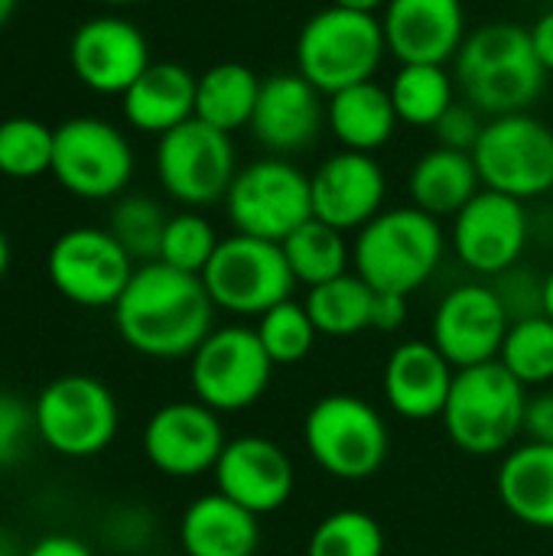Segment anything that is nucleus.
<instances>
[{
  "label": "nucleus",
  "mask_w": 553,
  "mask_h": 556,
  "mask_svg": "<svg viewBox=\"0 0 553 556\" xmlns=\"http://www.w3.org/2000/svg\"><path fill=\"white\" fill-rule=\"evenodd\" d=\"M215 303L202 277L163 261L140 264L114 303V329L143 358H192L215 329Z\"/></svg>",
  "instance_id": "nucleus-1"
},
{
  "label": "nucleus",
  "mask_w": 553,
  "mask_h": 556,
  "mask_svg": "<svg viewBox=\"0 0 553 556\" xmlns=\"http://www.w3.org/2000/svg\"><path fill=\"white\" fill-rule=\"evenodd\" d=\"M450 68L460 98L486 117L531 111L548 85V68L535 52L528 26L512 20H492L469 29Z\"/></svg>",
  "instance_id": "nucleus-2"
},
{
  "label": "nucleus",
  "mask_w": 553,
  "mask_h": 556,
  "mask_svg": "<svg viewBox=\"0 0 553 556\" xmlns=\"http://www.w3.org/2000/svg\"><path fill=\"white\" fill-rule=\"evenodd\" d=\"M443 257V222L411 202L385 208L352 241V270L375 293H417L440 270Z\"/></svg>",
  "instance_id": "nucleus-3"
},
{
  "label": "nucleus",
  "mask_w": 553,
  "mask_h": 556,
  "mask_svg": "<svg viewBox=\"0 0 553 556\" xmlns=\"http://www.w3.org/2000/svg\"><path fill=\"white\" fill-rule=\"evenodd\" d=\"M525 414L528 388L502 362H486L456 371L440 420L460 453L492 459L518 446L525 437Z\"/></svg>",
  "instance_id": "nucleus-4"
},
{
  "label": "nucleus",
  "mask_w": 553,
  "mask_h": 556,
  "mask_svg": "<svg viewBox=\"0 0 553 556\" xmlns=\"http://www.w3.org/2000/svg\"><path fill=\"white\" fill-rule=\"evenodd\" d=\"M388 55L378 13L323 7L306 16L293 42V68L326 98L372 81Z\"/></svg>",
  "instance_id": "nucleus-5"
},
{
  "label": "nucleus",
  "mask_w": 553,
  "mask_h": 556,
  "mask_svg": "<svg viewBox=\"0 0 553 556\" xmlns=\"http://www.w3.org/2000/svg\"><path fill=\"white\" fill-rule=\"evenodd\" d=\"M310 459L336 482L375 479L391 453L388 420L359 394H326L303 417Z\"/></svg>",
  "instance_id": "nucleus-6"
},
{
  "label": "nucleus",
  "mask_w": 553,
  "mask_h": 556,
  "mask_svg": "<svg viewBox=\"0 0 553 556\" xmlns=\"http://www.w3.org/2000/svg\"><path fill=\"white\" fill-rule=\"evenodd\" d=\"M36 437L65 459H91L104 453L121 430V407L114 391L95 375H59L39 397Z\"/></svg>",
  "instance_id": "nucleus-7"
},
{
  "label": "nucleus",
  "mask_w": 553,
  "mask_h": 556,
  "mask_svg": "<svg viewBox=\"0 0 553 556\" xmlns=\"http://www.w3.org/2000/svg\"><path fill=\"white\" fill-rule=\"evenodd\" d=\"M222 205L238 235L284 244L313 218L310 173L284 156L251 160L238 169Z\"/></svg>",
  "instance_id": "nucleus-8"
},
{
  "label": "nucleus",
  "mask_w": 553,
  "mask_h": 556,
  "mask_svg": "<svg viewBox=\"0 0 553 556\" xmlns=\"http://www.w3.org/2000/svg\"><path fill=\"white\" fill-rule=\"evenodd\" d=\"M202 283L215 303L241 319H261L284 300H293L297 280L277 241L228 235L218 241L209 267L202 270Z\"/></svg>",
  "instance_id": "nucleus-9"
},
{
  "label": "nucleus",
  "mask_w": 553,
  "mask_h": 556,
  "mask_svg": "<svg viewBox=\"0 0 553 556\" xmlns=\"http://www.w3.org/2000/svg\"><path fill=\"white\" fill-rule=\"evenodd\" d=\"M274 368L254 326H215L189 358V388L215 414H241L264 401Z\"/></svg>",
  "instance_id": "nucleus-10"
},
{
  "label": "nucleus",
  "mask_w": 553,
  "mask_h": 556,
  "mask_svg": "<svg viewBox=\"0 0 553 556\" xmlns=\"http://www.w3.org/2000/svg\"><path fill=\"white\" fill-rule=\"evenodd\" d=\"M473 160L482 189L525 205L553 189V130L531 111L489 117Z\"/></svg>",
  "instance_id": "nucleus-11"
},
{
  "label": "nucleus",
  "mask_w": 553,
  "mask_h": 556,
  "mask_svg": "<svg viewBox=\"0 0 553 556\" xmlns=\"http://www.w3.org/2000/svg\"><path fill=\"white\" fill-rule=\"evenodd\" d=\"M238 169L231 134H222L199 117L156 137V179L163 192L186 208L225 202Z\"/></svg>",
  "instance_id": "nucleus-12"
},
{
  "label": "nucleus",
  "mask_w": 553,
  "mask_h": 556,
  "mask_svg": "<svg viewBox=\"0 0 553 556\" xmlns=\"http://www.w3.org/2000/svg\"><path fill=\"white\" fill-rule=\"evenodd\" d=\"M52 176L78 199H121L134 179V150L111 121L68 117L55 127Z\"/></svg>",
  "instance_id": "nucleus-13"
},
{
  "label": "nucleus",
  "mask_w": 553,
  "mask_h": 556,
  "mask_svg": "<svg viewBox=\"0 0 553 556\" xmlns=\"http://www.w3.org/2000/svg\"><path fill=\"white\" fill-rule=\"evenodd\" d=\"M55 293L85 309H114L137 264L108 228H68L46 257Z\"/></svg>",
  "instance_id": "nucleus-14"
},
{
  "label": "nucleus",
  "mask_w": 553,
  "mask_h": 556,
  "mask_svg": "<svg viewBox=\"0 0 553 556\" xmlns=\"http://www.w3.org/2000/svg\"><path fill=\"white\" fill-rule=\"evenodd\" d=\"M531 241L528 205L482 189L450 225V248L456 261L482 280H495L518 267Z\"/></svg>",
  "instance_id": "nucleus-15"
},
{
  "label": "nucleus",
  "mask_w": 553,
  "mask_h": 556,
  "mask_svg": "<svg viewBox=\"0 0 553 556\" xmlns=\"http://www.w3.org/2000/svg\"><path fill=\"white\" fill-rule=\"evenodd\" d=\"M508 326L512 316L495 287L486 280H469L447 290V296L437 303L430 319V342L456 371H463L499 362Z\"/></svg>",
  "instance_id": "nucleus-16"
},
{
  "label": "nucleus",
  "mask_w": 553,
  "mask_h": 556,
  "mask_svg": "<svg viewBox=\"0 0 553 556\" xmlns=\"http://www.w3.org/2000/svg\"><path fill=\"white\" fill-rule=\"evenodd\" d=\"M228 437L222 414L192 401H169L156 407L143 427L147 463L169 479H199L215 469Z\"/></svg>",
  "instance_id": "nucleus-17"
},
{
  "label": "nucleus",
  "mask_w": 553,
  "mask_h": 556,
  "mask_svg": "<svg viewBox=\"0 0 553 556\" xmlns=\"http://www.w3.org/2000/svg\"><path fill=\"white\" fill-rule=\"evenodd\" d=\"M215 492L264 518L280 511L297 492V466L290 453L267 437H238L228 440L215 469Z\"/></svg>",
  "instance_id": "nucleus-18"
},
{
  "label": "nucleus",
  "mask_w": 553,
  "mask_h": 556,
  "mask_svg": "<svg viewBox=\"0 0 553 556\" xmlns=\"http://www.w3.org/2000/svg\"><path fill=\"white\" fill-rule=\"evenodd\" d=\"M310 192L313 218L345 235H359L372 218L385 212L388 176L375 153L339 150L310 173Z\"/></svg>",
  "instance_id": "nucleus-19"
},
{
  "label": "nucleus",
  "mask_w": 553,
  "mask_h": 556,
  "mask_svg": "<svg viewBox=\"0 0 553 556\" xmlns=\"http://www.w3.org/2000/svg\"><path fill=\"white\" fill-rule=\"evenodd\" d=\"M147 36L124 16H91L68 42L75 78L98 94H124L150 68Z\"/></svg>",
  "instance_id": "nucleus-20"
},
{
  "label": "nucleus",
  "mask_w": 553,
  "mask_h": 556,
  "mask_svg": "<svg viewBox=\"0 0 553 556\" xmlns=\"http://www.w3.org/2000/svg\"><path fill=\"white\" fill-rule=\"evenodd\" d=\"M251 137L267 156H297L310 150L326 130V94L316 91L297 68L264 78L251 117Z\"/></svg>",
  "instance_id": "nucleus-21"
},
{
  "label": "nucleus",
  "mask_w": 553,
  "mask_h": 556,
  "mask_svg": "<svg viewBox=\"0 0 553 556\" xmlns=\"http://www.w3.org/2000/svg\"><path fill=\"white\" fill-rule=\"evenodd\" d=\"M388 55L398 65H453L469 36L463 0H388L381 10Z\"/></svg>",
  "instance_id": "nucleus-22"
},
{
  "label": "nucleus",
  "mask_w": 553,
  "mask_h": 556,
  "mask_svg": "<svg viewBox=\"0 0 553 556\" xmlns=\"http://www.w3.org/2000/svg\"><path fill=\"white\" fill-rule=\"evenodd\" d=\"M456 368L440 355L430 339H407L394 345L381 371L385 404L411 424L440 420Z\"/></svg>",
  "instance_id": "nucleus-23"
},
{
  "label": "nucleus",
  "mask_w": 553,
  "mask_h": 556,
  "mask_svg": "<svg viewBox=\"0 0 553 556\" xmlns=\"http://www.w3.org/2000/svg\"><path fill=\"white\" fill-rule=\"evenodd\" d=\"M196 81L199 75L179 62H150V68L121 94L124 121L140 134H169L196 117Z\"/></svg>",
  "instance_id": "nucleus-24"
},
{
  "label": "nucleus",
  "mask_w": 553,
  "mask_h": 556,
  "mask_svg": "<svg viewBox=\"0 0 553 556\" xmlns=\"http://www.w3.org/2000/svg\"><path fill=\"white\" fill-rule=\"evenodd\" d=\"M179 547L186 556H254L261 547V518L222 492L199 495L179 518Z\"/></svg>",
  "instance_id": "nucleus-25"
},
{
  "label": "nucleus",
  "mask_w": 553,
  "mask_h": 556,
  "mask_svg": "<svg viewBox=\"0 0 553 556\" xmlns=\"http://www.w3.org/2000/svg\"><path fill=\"white\" fill-rule=\"evenodd\" d=\"M495 492L515 521L553 531V446L525 440L508 450L499 463Z\"/></svg>",
  "instance_id": "nucleus-26"
},
{
  "label": "nucleus",
  "mask_w": 553,
  "mask_h": 556,
  "mask_svg": "<svg viewBox=\"0 0 553 556\" xmlns=\"http://www.w3.org/2000/svg\"><path fill=\"white\" fill-rule=\"evenodd\" d=\"M482 192V179L473 153L430 147L407 173V199L414 208L433 218H456L476 195Z\"/></svg>",
  "instance_id": "nucleus-27"
},
{
  "label": "nucleus",
  "mask_w": 553,
  "mask_h": 556,
  "mask_svg": "<svg viewBox=\"0 0 553 556\" xmlns=\"http://www.w3.org/2000/svg\"><path fill=\"white\" fill-rule=\"evenodd\" d=\"M398 111L388 85L359 81L326 98V130L339 140L342 150L375 153L398 130Z\"/></svg>",
  "instance_id": "nucleus-28"
},
{
  "label": "nucleus",
  "mask_w": 553,
  "mask_h": 556,
  "mask_svg": "<svg viewBox=\"0 0 553 556\" xmlns=\"http://www.w3.org/2000/svg\"><path fill=\"white\" fill-rule=\"evenodd\" d=\"M264 78L244 62L209 65L196 81V117L222 134H238L251 127L257 94Z\"/></svg>",
  "instance_id": "nucleus-29"
},
{
  "label": "nucleus",
  "mask_w": 553,
  "mask_h": 556,
  "mask_svg": "<svg viewBox=\"0 0 553 556\" xmlns=\"http://www.w3.org/2000/svg\"><path fill=\"white\" fill-rule=\"evenodd\" d=\"M313 326L326 339H352L372 329L375 290L355 274H342L329 283H319L303 300Z\"/></svg>",
  "instance_id": "nucleus-30"
},
{
  "label": "nucleus",
  "mask_w": 553,
  "mask_h": 556,
  "mask_svg": "<svg viewBox=\"0 0 553 556\" xmlns=\"http://www.w3.org/2000/svg\"><path fill=\"white\" fill-rule=\"evenodd\" d=\"M398 121L407 127H433L450 104L460 101V88L450 65H398L391 85Z\"/></svg>",
  "instance_id": "nucleus-31"
},
{
  "label": "nucleus",
  "mask_w": 553,
  "mask_h": 556,
  "mask_svg": "<svg viewBox=\"0 0 553 556\" xmlns=\"http://www.w3.org/2000/svg\"><path fill=\"white\" fill-rule=\"evenodd\" d=\"M280 248L293 270V280L303 283L306 290L329 283L352 270V244L345 231L319 218H310L306 225H300Z\"/></svg>",
  "instance_id": "nucleus-32"
},
{
  "label": "nucleus",
  "mask_w": 553,
  "mask_h": 556,
  "mask_svg": "<svg viewBox=\"0 0 553 556\" xmlns=\"http://www.w3.org/2000/svg\"><path fill=\"white\" fill-rule=\"evenodd\" d=\"M499 362L531 391L553 381V323L541 316L515 319L508 326Z\"/></svg>",
  "instance_id": "nucleus-33"
},
{
  "label": "nucleus",
  "mask_w": 553,
  "mask_h": 556,
  "mask_svg": "<svg viewBox=\"0 0 553 556\" xmlns=\"http://www.w3.org/2000/svg\"><path fill=\"white\" fill-rule=\"evenodd\" d=\"M166 222H169V215L163 212V205L156 199H150V195H121L111 205L108 231L134 257V264L140 267V264H150V261L160 257Z\"/></svg>",
  "instance_id": "nucleus-34"
},
{
  "label": "nucleus",
  "mask_w": 553,
  "mask_h": 556,
  "mask_svg": "<svg viewBox=\"0 0 553 556\" xmlns=\"http://www.w3.org/2000/svg\"><path fill=\"white\" fill-rule=\"evenodd\" d=\"M385 528L375 515L339 508L313 528L306 556H385Z\"/></svg>",
  "instance_id": "nucleus-35"
},
{
  "label": "nucleus",
  "mask_w": 553,
  "mask_h": 556,
  "mask_svg": "<svg viewBox=\"0 0 553 556\" xmlns=\"http://www.w3.org/2000/svg\"><path fill=\"white\" fill-rule=\"evenodd\" d=\"M55 130L36 117L0 121V173L10 179H36L52 173Z\"/></svg>",
  "instance_id": "nucleus-36"
},
{
  "label": "nucleus",
  "mask_w": 553,
  "mask_h": 556,
  "mask_svg": "<svg viewBox=\"0 0 553 556\" xmlns=\"http://www.w3.org/2000/svg\"><path fill=\"white\" fill-rule=\"evenodd\" d=\"M254 332L264 345V352L271 355V362L280 368V365H300L303 358L313 355L316 349V326L306 313L303 303L297 300H284L277 303L274 309H267L261 319H254Z\"/></svg>",
  "instance_id": "nucleus-37"
},
{
  "label": "nucleus",
  "mask_w": 553,
  "mask_h": 556,
  "mask_svg": "<svg viewBox=\"0 0 553 556\" xmlns=\"http://www.w3.org/2000/svg\"><path fill=\"white\" fill-rule=\"evenodd\" d=\"M218 241L222 238H218L215 225L199 208H183V212L169 215L156 261H163V264H169L176 270L202 277V270L209 267Z\"/></svg>",
  "instance_id": "nucleus-38"
},
{
  "label": "nucleus",
  "mask_w": 553,
  "mask_h": 556,
  "mask_svg": "<svg viewBox=\"0 0 553 556\" xmlns=\"http://www.w3.org/2000/svg\"><path fill=\"white\" fill-rule=\"evenodd\" d=\"M36 437V410L13 391H0V472L16 469Z\"/></svg>",
  "instance_id": "nucleus-39"
},
{
  "label": "nucleus",
  "mask_w": 553,
  "mask_h": 556,
  "mask_svg": "<svg viewBox=\"0 0 553 556\" xmlns=\"http://www.w3.org/2000/svg\"><path fill=\"white\" fill-rule=\"evenodd\" d=\"M486 114L479 108H473L469 101H456L447 108V114L430 127L437 147H447V150H460V153H473L482 130H486Z\"/></svg>",
  "instance_id": "nucleus-40"
},
{
  "label": "nucleus",
  "mask_w": 553,
  "mask_h": 556,
  "mask_svg": "<svg viewBox=\"0 0 553 556\" xmlns=\"http://www.w3.org/2000/svg\"><path fill=\"white\" fill-rule=\"evenodd\" d=\"M495 293L502 296L512 323L515 319H528V316H541V290H544V277H538L528 267H512L502 277L492 280Z\"/></svg>",
  "instance_id": "nucleus-41"
},
{
  "label": "nucleus",
  "mask_w": 553,
  "mask_h": 556,
  "mask_svg": "<svg viewBox=\"0 0 553 556\" xmlns=\"http://www.w3.org/2000/svg\"><path fill=\"white\" fill-rule=\"evenodd\" d=\"M411 296L401 293H375V306H372V329L375 332H401L407 316H411Z\"/></svg>",
  "instance_id": "nucleus-42"
},
{
  "label": "nucleus",
  "mask_w": 553,
  "mask_h": 556,
  "mask_svg": "<svg viewBox=\"0 0 553 556\" xmlns=\"http://www.w3.org/2000/svg\"><path fill=\"white\" fill-rule=\"evenodd\" d=\"M525 437L531 443H548V446H553V388L551 391H538L535 397H528Z\"/></svg>",
  "instance_id": "nucleus-43"
},
{
  "label": "nucleus",
  "mask_w": 553,
  "mask_h": 556,
  "mask_svg": "<svg viewBox=\"0 0 553 556\" xmlns=\"http://www.w3.org/2000/svg\"><path fill=\"white\" fill-rule=\"evenodd\" d=\"M23 556H95L91 554V547L85 544V541H78V538H72V534H46V538H39L29 551Z\"/></svg>",
  "instance_id": "nucleus-44"
},
{
  "label": "nucleus",
  "mask_w": 553,
  "mask_h": 556,
  "mask_svg": "<svg viewBox=\"0 0 553 556\" xmlns=\"http://www.w3.org/2000/svg\"><path fill=\"white\" fill-rule=\"evenodd\" d=\"M528 33H531V42H535V52H538L541 65L548 68V75H553V7L551 10H544V13L528 26Z\"/></svg>",
  "instance_id": "nucleus-45"
},
{
  "label": "nucleus",
  "mask_w": 553,
  "mask_h": 556,
  "mask_svg": "<svg viewBox=\"0 0 553 556\" xmlns=\"http://www.w3.org/2000/svg\"><path fill=\"white\" fill-rule=\"evenodd\" d=\"M332 7H342V10H359V13H378L385 10L388 0H329Z\"/></svg>",
  "instance_id": "nucleus-46"
},
{
  "label": "nucleus",
  "mask_w": 553,
  "mask_h": 556,
  "mask_svg": "<svg viewBox=\"0 0 553 556\" xmlns=\"http://www.w3.org/2000/svg\"><path fill=\"white\" fill-rule=\"evenodd\" d=\"M541 313L553 323V270L544 277V290H541Z\"/></svg>",
  "instance_id": "nucleus-47"
},
{
  "label": "nucleus",
  "mask_w": 553,
  "mask_h": 556,
  "mask_svg": "<svg viewBox=\"0 0 553 556\" xmlns=\"http://www.w3.org/2000/svg\"><path fill=\"white\" fill-rule=\"evenodd\" d=\"M0 556H23L20 554V544H16V538H13L10 531H3V528H0Z\"/></svg>",
  "instance_id": "nucleus-48"
},
{
  "label": "nucleus",
  "mask_w": 553,
  "mask_h": 556,
  "mask_svg": "<svg viewBox=\"0 0 553 556\" xmlns=\"http://www.w3.org/2000/svg\"><path fill=\"white\" fill-rule=\"evenodd\" d=\"M7 267H10V241H7V235L0 231V280H3V274H7Z\"/></svg>",
  "instance_id": "nucleus-49"
},
{
  "label": "nucleus",
  "mask_w": 553,
  "mask_h": 556,
  "mask_svg": "<svg viewBox=\"0 0 553 556\" xmlns=\"http://www.w3.org/2000/svg\"><path fill=\"white\" fill-rule=\"evenodd\" d=\"M16 7H20V0H0V26L10 23V16L16 13Z\"/></svg>",
  "instance_id": "nucleus-50"
},
{
  "label": "nucleus",
  "mask_w": 553,
  "mask_h": 556,
  "mask_svg": "<svg viewBox=\"0 0 553 556\" xmlns=\"http://www.w3.org/2000/svg\"><path fill=\"white\" fill-rule=\"evenodd\" d=\"M104 7H137V3H147V0H98Z\"/></svg>",
  "instance_id": "nucleus-51"
}]
</instances>
